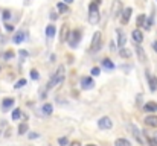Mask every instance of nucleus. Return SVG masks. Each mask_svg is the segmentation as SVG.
<instances>
[{
	"label": "nucleus",
	"instance_id": "nucleus-25",
	"mask_svg": "<svg viewBox=\"0 0 157 146\" xmlns=\"http://www.w3.org/2000/svg\"><path fill=\"white\" fill-rule=\"evenodd\" d=\"M153 23H154V15L153 17H149V18H146L145 20V24H143V28H145L146 31H149L153 28Z\"/></svg>",
	"mask_w": 157,
	"mask_h": 146
},
{
	"label": "nucleus",
	"instance_id": "nucleus-35",
	"mask_svg": "<svg viewBox=\"0 0 157 146\" xmlns=\"http://www.w3.org/2000/svg\"><path fill=\"white\" fill-rule=\"evenodd\" d=\"M28 137L31 138V140H32V138H38L40 136L37 134V132H29V134H28Z\"/></svg>",
	"mask_w": 157,
	"mask_h": 146
},
{
	"label": "nucleus",
	"instance_id": "nucleus-15",
	"mask_svg": "<svg viewBox=\"0 0 157 146\" xmlns=\"http://www.w3.org/2000/svg\"><path fill=\"white\" fill-rule=\"evenodd\" d=\"M116 34H118V44L121 46V47H124L125 43H127V37H125V34H124V32H122L121 29L116 31Z\"/></svg>",
	"mask_w": 157,
	"mask_h": 146
},
{
	"label": "nucleus",
	"instance_id": "nucleus-45",
	"mask_svg": "<svg viewBox=\"0 0 157 146\" xmlns=\"http://www.w3.org/2000/svg\"><path fill=\"white\" fill-rule=\"evenodd\" d=\"M0 134H2V125H0Z\"/></svg>",
	"mask_w": 157,
	"mask_h": 146
},
{
	"label": "nucleus",
	"instance_id": "nucleus-26",
	"mask_svg": "<svg viewBox=\"0 0 157 146\" xmlns=\"http://www.w3.org/2000/svg\"><path fill=\"white\" fill-rule=\"evenodd\" d=\"M145 20H146V15L145 14H140L137 17V28H142V26L145 24Z\"/></svg>",
	"mask_w": 157,
	"mask_h": 146
},
{
	"label": "nucleus",
	"instance_id": "nucleus-44",
	"mask_svg": "<svg viewBox=\"0 0 157 146\" xmlns=\"http://www.w3.org/2000/svg\"><path fill=\"white\" fill-rule=\"evenodd\" d=\"M86 146H96V145H92V143H90V145H86Z\"/></svg>",
	"mask_w": 157,
	"mask_h": 146
},
{
	"label": "nucleus",
	"instance_id": "nucleus-40",
	"mask_svg": "<svg viewBox=\"0 0 157 146\" xmlns=\"http://www.w3.org/2000/svg\"><path fill=\"white\" fill-rule=\"evenodd\" d=\"M153 47H154V50L157 52V40H156V41H153Z\"/></svg>",
	"mask_w": 157,
	"mask_h": 146
},
{
	"label": "nucleus",
	"instance_id": "nucleus-17",
	"mask_svg": "<svg viewBox=\"0 0 157 146\" xmlns=\"http://www.w3.org/2000/svg\"><path fill=\"white\" fill-rule=\"evenodd\" d=\"M134 50H136V54H137V56H139V61L145 63V61H146V55H145V52H143V49L137 44V46L134 47Z\"/></svg>",
	"mask_w": 157,
	"mask_h": 146
},
{
	"label": "nucleus",
	"instance_id": "nucleus-38",
	"mask_svg": "<svg viewBox=\"0 0 157 146\" xmlns=\"http://www.w3.org/2000/svg\"><path fill=\"white\" fill-rule=\"evenodd\" d=\"M70 146H81V143H79V142H72Z\"/></svg>",
	"mask_w": 157,
	"mask_h": 146
},
{
	"label": "nucleus",
	"instance_id": "nucleus-4",
	"mask_svg": "<svg viewBox=\"0 0 157 146\" xmlns=\"http://www.w3.org/2000/svg\"><path fill=\"white\" fill-rule=\"evenodd\" d=\"M128 129L133 132V137L136 138V142H137L139 145H143V143H145V138H143V132H140V129L136 127L134 123H130V125H128Z\"/></svg>",
	"mask_w": 157,
	"mask_h": 146
},
{
	"label": "nucleus",
	"instance_id": "nucleus-16",
	"mask_svg": "<svg viewBox=\"0 0 157 146\" xmlns=\"http://www.w3.org/2000/svg\"><path fill=\"white\" fill-rule=\"evenodd\" d=\"M119 56H121V58H124V59H130V58H131V50L124 46V47H121V49H119Z\"/></svg>",
	"mask_w": 157,
	"mask_h": 146
},
{
	"label": "nucleus",
	"instance_id": "nucleus-6",
	"mask_svg": "<svg viewBox=\"0 0 157 146\" xmlns=\"http://www.w3.org/2000/svg\"><path fill=\"white\" fill-rule=\"evenodd\" d=\"M98 127H99V129H111L113 128V122H111L110 117L104 116V117H101L98 120Z\"/></svg>",
	"mask_w": 157,
	"mask_h": 146
},
{
	"label": "nucleus",
	"instance_id": "nucleus-2",
	"mask_svg": "<svg viewBox=\"0 0 157 146\" xmlns=\"http://www.w3.org/2000/svg\"><path fill=\"white\" fill-rule=\"evenodd\" d=\"M99 8H98V5L92 2L90 5H88V23L90 24H98L99 23Z\"/></svg>",
	"mask_w": 157,
	"mask_h": 146
},
{
	"label": "nucleus",
	"instance_id": "nucleus-43",
	"mask_svg": "<svg viewBox=\"0 0 157 146\" xmlns=\"http://www.w3.org/2000/svg\"><path fill=\"white\" fill-rule=\"evenodd\" d=\"M153 138H154V140L157 142V132H156V134H154V137H153Z\"/></svg>",
	"mask_w": 157,
	"mask_h": 146
},
{
	"label": "nucleus",
	"instance_id": "nucleus-31",
	"mask_svg": "<svg viewBox=\"0 0 157 146\" xmlns=\"http://www.w3.org/2000/svg\"><path fill=\"white\" fill-rule=\"evenodd\" d=\"M90 73H92V76H99L101 70H99V67H93V69L90 70Z\"/></svg>",
	"mask_w": 157,
	"mask_h": 146
},
{
	"label": "nucleus",
	"instance_id": "nucleus-8",
	"mask_svg": "<svg viewBox=\"0 0 157 146\" xmlns=\"http://www.w3.org/2000/svg\"><path fill=\"white\" fill-rule=\"evenodd\" d=\"M81 87H83L84 90H92L95 87V81H93V78L90 76H84V78H81Z\"/></svg>",
	"mask_w": 157,
	"mask_h": 146
},
{
	"label": "nucleus",
	"instance_id": "nucleus-30",
	"mask_svg": "<svg viewBox=\"0 0 157 146\" xmlns=\"http://www.w3.org/2000/svg\"><path fill=\"white\" fill-rule=\"evenodd\" d=\"M29 75H31V78L34 79V81H37V79L40 78V75H38V72H37L35 69H34V70H31V73H29Z\"/></svg>",
	"mask_w": 157,
	"mask_h": 146
},
{
	"label": "nucleus",
	"instance_id": "nucleus-36",
	"mask_svg": "<svg viewBox=\"0 0 157 146\" xmlns=\"http://www.w3.org/2000/svg\"><path fill=\"white\" fill-rule=\"evenodd\" d=\"M5 29L8 31V32H12V31H14V26H12V24H8V23H6V24H5Z\"/></svg>",
	"mask_w": 157,
	"mask_h": 146
},
{
	"label": "nucleus",
	"instance_id": "nucleus-23",
	"mask_svg": "<svg viewBox=\"0 0 157 146\" xmlns=\"http://www.w3.org/2000/svg\"><path fill=\"white\" fill-rule=\"evenodd\" d=\"M29 131V125L26 123V122H22L18 125V134L20 136H23V134H26V132Z\"/></svg>",
	"mask_w": 157,
	"mask_h": 146
},
{
	"label": "nucleus",
	"instance_id": "nucleus-32",
	"mask_svg": "<svg viewBox=\"0 0 157 146\" xmlns=\"http://www.w3.org/2000/svg\"><path fill=\"white\" fill-rule=\"evenodd\" d=\"M146 142H148V145H149V146H157V142L154 140L153 137H146Z\"/></svg>",
	"mask_w": 157,
	"mask_h": 146
},
{
	"label": "nucleus",
	"instance_id": "nucleus-5",
	"mask_svg": "<svg viewBox=\"0 0 157 146\" xmlns=\"http://www.w3.org/2000/svg\"><path fill=\"white\" fill-rule=\"evenodd\" d=\"M79 40H81V31L79 29L70 31V35H69V38H67V41H69L70 47H76L78 43H79Z\"/></svg>",
	"mask_w": 157,
	"mask_h": 146
},
{
	"label": "nucleus",
	"instance_id": "nucleus-7",
	"mask_svg": "<svg viewBox=\"0 0 157 146\" xmlns=\"http://www.w3.org/2000/svg\"><path fill=\"white\" fill-rule=\"evenodd\" d=\"M70 35V29H69V24L64 23L63 26H61V32H60V41L61 43H66L67 38H69Z\"/></svg>",
	"mask_w": 157,
	"mask_h": 146
},
{
	"label": "nucleus",
	"instance_id": "nucleus-12",
	"mask_svg": "<svg viewBox=\"0 0 157 146\" xmlns=\"http://www.w3.org/2000/svg\"><path fill=\"white\" fill-rule=\"evenodd\" d=\"M146 78H148V84H149V90L153 93L157 91V76H151L149 73H146Z\"/></svg>",
	"mask_w": 157,
	"mask_h": 146
},
{
	"label": "nucleus",
	"instance_id": "nucleus-41",
	"mask_svg": "<svg viewBox=\"0 0 157 146\" xmlns=\"http://www.w3.org/2000/svg\"><path fill=\"white\" fill-rule=\"evenodd\" d=\"M110 47H111V49H110L111 52H116V47H114V43H111V44H110Z\"/></svg>",
	"mask_w": 157,
	"mask_h": 146
},
{
	"label": "nucleus",
	"instance_id": "nucleus-13",
	"mask_svg": "<svg viewBox=\"0 0 157 146\" xmlns=\"http://www.w3.org/2000/svg\"><path fill=\"white\" fill-rule=\"evenodd\" d=\"M131 38H133L137 44L142 43V41H143V34H142V31H140V29H134V31L131 32Z\"/></svg>",
	"mask_w": 157,
	"mask_h": 146
},
{
	"label": "nucleus",
	"instance_id": "nucleus-42",
	"mask_svg": "<svg viewBox=\"0 0 157 146\" xmlns=\"http://www.w3.org/2000/svg\"><path fill=\"white\" fill-rule=\"evenodd\" d=\"M73 2V0H64V3H67V5H69V3H72Z\"/></svg>",
	"mask_w": 157,
	"mask_h": 146
},
{
	"label": "nucleus",
	"instance_id": "nucleus-24",
	"mask_svg": "<svg viewBox=\"0 0 157 146\" xmlns=\"http://www.w3.org/2000/svg\"><path fill=\"white\" fill-rule=\"evenodd\" d=\"M25 41V32H17V34L14 35V43L15 44H20Z\"/></svg>",
	"mask_w": 157,
	"mask_h": 146
},
{
	"label": "nucleus",
	"instance_id": "nucleus-34",
	"mask_svg": "<svg viewBox=\"0 0 157 146\" xmlns=\"http://www.w3.org/2000/svg\"><path fill=\"white\" fill-rule=\"evenodd\" d=\"M3 58H5V59H11V58H14V54L9 50V52H6V54L3 55Z\"/></svg>",
	"mask_w": 157,
	"mask_h": 146
},
{
	"label": "nucleus",
	"instance_id": "nucleus-21",
	"mask_svg": "<svg viewBox=\"0 0 157 146\" xmlns=\"http://www.w3.org/2000/svg\"><path fill=\"white\" fill-rule=\"evenodd\" d=\"M114 146H131V142L128 140V138H116L114 142Z\"/></svg>",
	"mask_w": 157,
	"mask_h": 146
},
{
	"label": "nucleus",
	"instance_id": "nucleus-18",
	"mask_svg": "<svg viewBox=\"0 0 157 146\" xmlns=\"http://www.w3.org/2000/svg\"><path fill=\"white\" fill-rule=\"evenodd\" d=\"M102 67L107 69V70H113L114 69V64H113V61H111L110 58H104V59H102Z\"/></svg>",
	"mask_w": 157,
	"mask_h": 146
},
{
	"label": "nucleus",
	"instance_id": "nucleus-27",
	"mask_svg": "<svg viewBox=\"0 0 157 146\" xmlns=\"http://www.w3.org/2000/svg\"><path fill=\"white\" fill-rule=\"evenodd\" d=\"M11 117H12V120H18V119L22 117V111H20L18 108H15L14 111H12V116Z\"/></svg>",
	"mask_w": 157,
	"mask_h": 146
},
{
	"label": "nucleus",
	"instance_id": "nucleus-9",
	"mask_svg": "<svg viewBox=\"0 0 157 146\" xmlns=\"http://www.w3.org/2000/svg\"><path fill=\"white\" fill-rule=\"evenodd\" d=\"M131 14H133V8H125L121 12V23L122 24H128L130 18H131Z\"/></svg>",
	"mask_w": 157,
	"mask_h": 146
},
{
	"label": "nucleus",
	"instance_id": "nucleus-19",
	"mask_svg": "<svg viewBox=\"0 0 157 146\" xmlns=\"http://www.w3.org/2000/svg\"><path fill=\"white\" fill-rule=\"evenodd\" d=\"M55 34H57L55 26H53V24H49V26L46 28V37H47V38H53V37H55Z\"/></svg>",
	"mask_w": 157,
	"mask_h": 146
},
{
	"label": "nucleus",
	"instance_id": "nucleus-39",
	"mask_svg": "<svg viewBox=\"0 0 157 146\" xmlns=\"http://www.w3.org/2000/svg\"><path fill=\"white\" fill-rule=\"evenodd\" d=\"M50 18H52V20H55V18H58V15L55 14V12H52V14H50Z\"/></svg>",
	"mask_w": 157,
	"mask_h": 146
},
{
	"label": "nucleus",
	"instance_id": "nucleus-1",
	"mask_svg": "<svg viewBox=\"0 0 157 146\" xmlns=\"http://www.w3.org/2000/svg\"><path fill=\"white\" fill-rule=\"evenodd\" d=\"M64 78H66V69H64V65H60L58 70L50 76L46 90H52V88L58 87V85H61V84H63V81H64Z\"/></svg>",
	"mask_w": 157,
	"mask_h": 146
},
{
	"label": "nucleus",
	"instance_id": "nucleus-33",
	"mask_svg": "<svg viewBox=\"0 0 157 146\" xmlns=\"http://www.w3.org/2000/svg\"><path fill=\"white\" fill-rule=\"evenodd\" d=\"M9 18H11V12L9 11H3V20H5V22H8Z\"/></svg>",
	"mask_w": 157,
	"mask_h": 146
},
{
	"label": "nucleus",
	"instance_id": "nucleus-20",
	"mask_svg": "<svg viewBox=\"0 0 157 146\" xmlns=\"http://www.w3.org/2000/svg\"><path fill=\"white\" fill-rule=\"evenodd\" d=\"M41 111H43V114L50 116L52 113H53V105H52V104H44L43 108H41Z\"/></svg>",
	"mask_w": 157,
	"mask_h": 146
},
{
	"label": "nucleus",
	"instance_id": "nucleus-29",
	"mask_svg": "<svg viewBox=\"0 0 157 146\" xmlns=\"http://www.w3.org/2000/svg\"><path fill=\"white\" fill-rule=\"evenodd\" d=\"M25 85H26V79H20V81L15 82L14 87H15V88H22V87H25Z\"/></svg>",
	"mask_w": 157,
	"mask_h": 146
},
{
	"label": "nucleus",
	"instance_id": "nucleus-14",
	"mask_svg": "<svg viewBox=\"0 0 157 146\" xmlns=\"http://www.w3.org/2000/svg\"><path fill=\"white\" fill-rule=\"evenodd\" d=\"M14 99H12V97H6V99H3V102H2V110L3 111H8L11 107H12V105H14Z\"/></svg>",
	"mask_w": 157,
	"mask_h": 146
},
{
	"label": "nucleus",
	"instance_id": "nucleus-28",
	"mask_svg": "<svg viewBox=\"0 0 157 146\" xmlns=\"http://www.w3.org/2000/svg\"><path fill=\"white\" fill-rule=\"evenodd\" d=\"M58 143H60V146H69V138L67 137H60Z\"/></svg>",
	"mask_w": 157,
	"mask_h": 146
},
{
	"label": "nucleus",
	"instance_id": "nucleus-11",
	"mask_svg": "<svg viewBox=\"0 0 157 146\" xmlns=\"http://www.w3.org/2000/svg\"><path fill=\"white\" fill-rule=\"evenodd\" d=\"M143 111H145V113H151V114L157 113V102H154V101L146 102L145 105H143Z\"/></svg>",
	"mask_w": 157,
	"mask_h": 146
},
{
	"label": "nucleus",
	"instance_id": "nucleus-22",
	"mask_svg": "<svg viewBox=\"0 0 157 146\" xmlns=\"http://www.w3.org/2000/svg\"><path fill=\"white\" fill-rule=\"evenodd\" d=\"M57 9H58L60 12H63V14H67V12H70L69 6H67L64 2H60V3H57Z\"/></svg>",
	"mask_w": 157,
	"mask_h": 146
},
{
	"label": "nucleus",
	"instance_id": "nucleus-37",
	"mask_svg": "<svg viewBox=\"0 0 157 146\" xmlns=\"http://www.w3.org/2000/svg\"><path fill=\"white\" fill-rule=\"evenodd\" d=\"M20 56L26 58V56H28V52H26V50H20Z\"/></svg>",
	"mask_w": 157,
	"mask_h": 146
},
{
	"label": "nucleus",
	"instance_id": "nucleus-3",
	"mask_svg": "<svg viewBox=\"0 0 157 146\" xmlns=\"http://www.w3.org/2000/svg\"><path fill=\"white\" fill-rule=\"evenodd\" d=\"M102 47V35L101 32L96 31L93 34V38H92V43H90V52H93V54H96V52H99Z\"/></svg>",
	"mask_w": 157,
	"mask_h": 146
},
{
	"label": "nucleus",
	"instance_id": "nucleus-10",
	"mask_svg": "<svg viewBox=\"0 0 157 146\" xmlns=\"http://www.w3.org/2000/svg\"><path fill=\"white\" fill-rule=\"evenodd\" d=\"M143 122H145V125H146V127H149V128H157V116L156 114L146 116Z\"/></svg>",
	"mask_w": 157,
	"mask_h": 146
}]
</instances>
